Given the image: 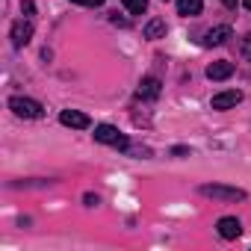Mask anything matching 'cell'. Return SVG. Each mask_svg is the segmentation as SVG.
Here are the masks:
<instances>
[{"mask_svg": "<svg viewBox=\"0 0 251 251\" xmlns=\"http://www.w3.org/2000/svg\"><path fill=\"white\" fill-rule=\"evenodd\" d=\"M242 6H245V9H251V0H242Z\"/></svg>", "mask_w": 251, "mask_h": 251, "instance_id": "20", "label": "cell"}, {"mask_svg": "<svg viewBox=\"0 0 251 251\" xmlns=\"http://www.w3.org/2000/svg\"><path fill=\"white\" fill-rule=\"evenodd\" d=\"M9 39H12V48H27L30 45V39H33V21L24 15L21 21H15L12 24V33H9Z\"/></svg>", "mask_w": 251, "mask_h": 251, "instance_id": "4", "label": "cell"}, {"mask_svg": "<svg viewBox=\"0 0 251 251\" xmlns=\"http://www.w3.org/2000/svg\"><path fill=\"white\" fill-rule=\"evenodd\" d=\"M21 12H24L27 18H30V15L36 12V6H33V0H24V6H21Z\"/></svg>", "mask_w": 251, "mask_h": 251, "instance_id": "17", "label": "cell"}, {"mask_svg": "<svg viewBox=\"0 0 251 251\" xmlns=\"http://www.w3.org/2000/svg\"><path fill=\"white\" fill-rule=\"evenodd\" d=\"M59 121L65 124V127H74V130H86L89 127V115L86 112H80V109H62L59 112Z\"/></svg>", "mask_w": 251, "mask_h": 251, "instance_id": "7", "label": "cell"}, {"mask_svg": "<svg viewBox=\"0 0 251 251\" xmlns=\"http://www.w3.org/2000/svg\"><path fill=\"white\" fill-rule=\"evenodd\" d=\"M222 3H225L227 9H236V3H239V0H222Z\"/></svg>", "mask_w": 251, "mask_h": 251, "instance_id": "19", "label": "cell"}, {"mask_svg": "<svg viewBox=\"0 0 251 251\" xmlns=\"http://www.w3.org/2000/svg\"><path fill=\"white\" fill-rule=\"evenodd\" d=\"M95 142L112 145V148H118V151H127V148H130L127 136L118 133V127H112V124H98V127H95Z\"/></svg>", "mask_w": 251, "mask_h": 251, "instance_id": "1", "label": "cell"}, {"mask_svg": "<svg viewBox=\"0 0 251 251\" xmlns=\"http://www.w3.org/2000/svg\"><path fill=\"white\" fill-rule=\"evenodd\" d=\"M230 74H233V62H227V59H219V62L207 65V77L210 80H227Z\"/></svg>", "mask_w": 251, "mask_h": 251, "instance_id": "10", "label": "cell"}, {"mask_svg": "<svg viewBox=\"0 0 251 251\" xmlns=\"http://www.w3.org/2000/svg\"><path fill=\"white\" fill-rule=\"evenodd\" d=\"M201 195L216 198V201H245V189L222 186V183H204V186H201Z\"/></svg>", "mask_w": 251, "mask_h": 251, "instance_id": "3", "label": "cell"}, {"mask_svg": "<svg viewBox=\"0 0 251 251\" xmlns=\"http://www.w3.org/2000/svg\"><path fill=\"white\" fill-rule=\"evenodd\" d=\"M83 204H86V207H98V204H100V198H98V195H92V192H86V195H83Z\"/></svg>", "mask_w": 251, "mask_h": 251, "instance_id": "16", "label": "cell"}, {"mask_svg": "<svg viewBox=\"0 0 251 251\" xmlns=\"http://www.w3.org/2000/svg\"><path fill=\"white\" fill-rule=\"evenodd\" d=\"M163 36H166V21H163V18H151V21L145 24V39L154 42V39H163Z\"/></svg>", "mask_w": 251, "mask_h": 251, "instance_id": "12", "label": "cell"}, {"mask_svg": "<svg viewBox=\"0 0 251 251\" xmlns=\"http://www.w3.org/2000/svg\"><path fill=\"white\" fill-rule=\"evenodd\" d=\"M239 53H242L245 62H251V36H242L239 39Z\"/></svg>", "mask_w": 251, "mask_h": 251, "instance_id": "14", "label": "cell"}, {"mask_svg": "<svg viewBox=\"0 0 251 251\" xmlns=\"http://www.w3.org/2000/svg\"><path fill=\"white\" fill-rule=\"evenodd\" d=\"M163 3H169V0H163Z\"/></svg>", "mask_w": 251, "mask_h": 251, "instance_id": "21", "label": "cell"}, {"mask_svg": "<svg viewBox=\"0 0 251 251\" xmlns=\"http://www.w3.org/2000/svg\"><path fill=\"white\" fill-rule=\"evenodd\" d=\"M201 9H204V0H177V15L183 18H195L201 15Z\"/></svg>", "mask_w": 251, "mask_h": 251, "instance_id": "11", "label": "cell"}, {"mask_svg": "<svg viewBox=\"0 0 251 251\" xmlns=\"http://www.w3.org/2000/svg\"><path fill=\"white\" fill-rule=\"evenodd\" d=\"M172 154H175V157H189V148H183V145H177V148H172Z\"/></svg>", "mask_w": 251, "mask_h": 251, "instance_id": "18", "label": "cell"}, {"mask_svg": "<svg viewBox=\"0 0 251 251\" xmlns=\"http://www.w3.org/2000/svg\"><path fill=\"white\" fill-rule=\"evenodd\" d=\"M121 3H124V9H127L130 15H142L148 9V0H121Z\"/></svg>", "mask_w": 251, "mask_h": 251, "instance_id": "13", "label": "cell"}, {"mask_svg": "<svg viewBox=\"0 0 251 251\" xmlns=\"http://www.w3.org/2000/svg\"><path fill=\"white\" fill-rule=\"evenodd\" d=\"M216 230H219L222 239H236V236L242 233V222H239L236 216H222V219L216 222Z\"/></svg>", "mask_w": 251, "mask_h": 251, "instance_id": "6", "label": "cell"}, {"mask_svg": "<svg viewBox=\"0 0 251 251\" xmlns=\"http://www.w3.org/2000/svg\"><path fill=\"white\" fill-rule=\"evenodd\" d=\"M239 100H242V92H239V89H225V92L213 95L210 106H213V109H219V112H225V109H233Z\"/></svg>", "mask_w": 251, "mask_h": 251, "instance_id": "5", "label": "cell"}, {"mask_svg": "<svg viewBox=\"0 0 251 251\" xmlns=\"http://www.w3.org/2000/svg\"><path fill=\"white\" fill-rule=\"evenodd\" d=\"M9 109L18 115V118H42L45 115V106L33 98H24V95H15L9 98Z\"/></svg>", "mask_w": 251, "mask_h": 251, "instance_id": "2", "label": "cell"}, {"mask_svg": "<svg viewBox=\"0 0 251 251\" xmlns=\"http://www.w3.org/2000/svg\"><path fill=\"white\" fill-rule=\"evenodd\" d=\"M227 39H230V27H225V24H222V27L207 30V36H204V42H201V45H204V48H219V45H225Z\"/></svg>", "mask_w": 251, "mask_h": 251, "instance_id": "9", "label": "cell"}, {"mask_svg": "<svg viewBox=\"0 0 251 251\" xmlns=\"http://www.w3.org/2000/svg\"><path fill=\"white\" fill-rule=\"evenodd\" d=\"M74 6H92V9H98V6H103V0H71Z\"/></svg>", "mask_w": 251, "mask_h": 251, "instance_id": "15", "label": "cell"}, {"mask_svg": "<svg viewBox=\"0 0 251 251\" xmlns=\"http://www.w3.org/2000/svg\"><path fill=\"white\" fill-rule=\"evenodd\" d=\"M160 92H163V83H160L157 77H145V80L139 83V89H136V98H139V100H157Z\"/></svg>", "mask_w": 251, "mask_h": 251, "instance_id": "8", "label": "cell"}]
</instances>
